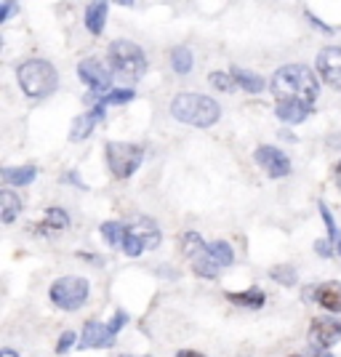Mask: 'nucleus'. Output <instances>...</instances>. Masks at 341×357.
I'll use <instances>...</instances> for the list:
<instances>
[{"label":"nucleus","instance_id":"c756f323","mask_svg":"<svg viewBox=\"0 0 341 357\" xmlns=\"http://www.w3.org/2000/svg\"><path fill=\"white\" fill-rule=\"evenodd\" d=\"M73 344H75V333L73 331H64V333L59 336V342H56V355H64Z\"/></svg>","mask_w":341,"mask_h":357},{"label":"nucleus","instance_id":"9b49d317","mask_svg":"<svg viewBox=\"0 0 341 357\" xmlns=\"http://www.w3.org/2000/svg\"><path fill=\"white\" fill-rule=\"evenodd\" d=\"M317 73L323 75L331 89L341 91V48L328 45L317 54Z\"/></svg>","mask_w":341,"mask_h":357},{"label":"nucleus","instance_id":"7c9ffc66","mask_svg":"<svg viewBox=\"0 0 341 357\" xmlns=\"http://www.w3.org/2000/svg\"><path fill=\"white\" fill-rule=\"evenodd\" d=\"M126 323H128V312H123V310H118V312H115V317L109 320V331H112V333H118V331H120L123 326H126Z\"/></svg>","mask_w":341,"mask_h":357},{"label":"nucleus","instance_id":"f3484780","mask_svg":"<svg viewBox=\"0 0 341 357\" xmlns=\"http://www.w3.org/2000/svg\"><path fill=\"white\" fill-rule=\"evenodd\" d=\"M107 14H109L107 3H89L86 6V27L91 35H102L104 24H107Z\"/></svg>","mask_w":341,"mask_h":357},{"label":"nucleus","instance_id":"412c9836","mask_svg":"<svg viewBox=\"0 0 341 357\" xmlns=\"http://www.w3.org/2000/svg\"><path fill=\"white\" fill-rule=\"evenodd\" d=\"M227 298L232 304H240V307H248V310H259L264 304V291L262 288H248L243 294H227Z\"/></svg>","mask_w":341,"mask_h":357},{"label":"nucleus","instance_id":"4468645a","mask_svg":"<svg viewBox=\"0 0 341 357\" xmlns=\"http://www.w3.org/2000/svg\"><path fill=\"white\" fill-rule=\"evenodd\" d=\"M104 102H99V105L93 107V109H91V112H86V115H80V118H75V126H73V142H83V139H86V136L91 134V131H93V126H96V123H99V120L104 118Z\"/></svg>","mask_w":341,"mask_h":357},{"label":"nucleus","instance_id":"393cba45","mask_svg":"<svg viewBox=\"0 0 341 357\" xmlns=\"http://www.w3.org/2000/svg\"><path fill=\"white\" fill-rule=\"evenodd\" d=\"M45 227L48 229H67L70 227V216L61 208H56V206H51V208L45 211Z\"/></svg>","mask_w":341,"mask_h":357},{"label":"nucleus","instance_id":"4c0bfd02","mask_svg":"<svg viewBox=\"0 0 341 357\" xmlns=\"http://www.w3.org/2000/svg\"><path fill=\"white\" fill-rule=\"evenodd\" d=\"M317 357H331V355H328V352H320V355H317Z\"/></svg>","mask_w":341,"mask_h":357},{"label":"nucleus","instance_id":"72a5a7b5","mask_svg":"<svg viewBox=\"0 0 341 357\" xmlns=\"http://www.w3.org/2000/svg\"><path fill=\"white\" fill-rule=\"evenodd\" d=\"M176 357H206V355H200V352H192V349H184V352H179Z\"/></svg>","mask_w":341,"mask_h":357},{"label":"nucleus","instance_id":"2eb2a0df","mask_svg":"<svg viewBox=\"0 0 341 357\" xmlns=\"http://www.w3.org/2000/svg\"><path fill=\"white\" fill-rule=\"evenodd\" d=\"M315 298L317 304L328 310V312H341V283H323L315 288Z\"/></svg>","mask_w":341,"mask_h":357},{"label":"nucleus","instance_id":"423d86ee","mask_svg":"<svg viewBox=\"0 0 341 357\" xmlns=\"http://www.w3.org/2000/svg\"><path fill=\"white\" fill-rule=\"evenodd\" d=\"M89 291H91L89 280L67 275V278H59L56 283L51 285V301H54L59 310H64V312H75V310H80V307L86 304Z\"/></svg>","mask_w":341,"mask_h":357},{"label":"nucleus","instance_id":"aec40b11","mask_svg":"<svg viewBox=\"0 0 341 357\" xmlns=\"http://www.w3.org/2000/svg\"><path fill=\"white\" fill-rule=\"evenodd\" d=\"M19 211H22V200L11 190H3L0 192V219H3V224H14Z\"/></svg>","mask_w":341,"mask_h":357},{"label":"nucleus","instance_id":"4be33fe9","mask_svg":"<svg viewBox=\"0 0 341 357\" xmlns=\"http://www.w3.org/2000/svg\"><path fill=\"white\" fill-rule=\"evenodd\" d=\"M275 112L278 118L285 120V123H304L310 118V107H301V105H275Z\"/></svg>","mask_w":341,"mask_h":357},{"label":"nucleus","instance_id":"58836bf2","mask_svg":"<svg viewBox=\"0 0 341 357\" xmlns=\"http://www.w3.org/2000/svg\"><path fill=\"white\" fill-rule=\"evenodd\" d=\"M120 357H136V355H120Z\"/></svg>","mask_w":341,"mask_h":357},{"label":"nucleus","instance_id":"a878e982","mask_svg":"<svg viewBox=\"0 0 341 357\" xmlns=\"http://www.w3.org/2000/svg\"><path fill=\"white\" fill-rule=\"evenodd\" d=\"M134 99V91L131 89H115L109 91L107 96H102L99 102H104V105H126V102H131Z\"/></svg>","mask_w":341,"mask_h":357},{"label":"nucleus","instance_id":"ea45409f","mask_svg":"<svg viewBox=\"0 0 341 357\" xmlns=\"http://www.w3.org/2000/svg\"><path fill=\"white\" fill-rule=\"evenodd\" d=\"M291 357H298V355H291Z\"/></svg>","mask_w":341,"mask_h":357},{"label":"nucleus","instance_id":"f704fd0d","mask_svg":"<svg viewBox=\"0 0 341 357\" xmlns=\"http://www.w3.org/2000/svg\"><path fill=\"white\" fill-rule=\"evenodd\" d=\"M0 357H19V355H16L14 349H8V347H6V349H3V355H0Z\"/></svg>","mask_w":341,"mask_h":357},{"label":"nucleus","instance_id":"bb28decb","mask_svg":"<svg viewBox=\"0 0 341 357\" xmlns=\"http://www.w3.org/2000/svg\"><path fill=\"white\" fill-rule=\"evenodd\" d=\"M208 83L216 91H232V86H235L232 75H227V73H211L208 75Z\"/></svg>","mask_w":341,"mask_h":357},{"label":"nucleus","instance_id":"0eeeda50","mask_svg":"<svg viewBox=\"0 0 341 357\" xmlns=\"http://www.w3.org/2000/svg\"><path fill=\"white\" fill-rule=\"evenodd\" d=\"M181 251L192 261V269L200 278H208V280L219 278V264L208 256V245L203 243V238L197 232H184L181 235Z\"/></svg>","mask_w":341,"mask_h":357},{"label":"nucleus","instance_id":"e433bc0d","mask_svg":"<svg viewBox=\"0 0 341 357\" xmlns=\"http://www.w3.org/2000/svg\"><path fill=\"white\" fill-rule=\"evenodd\" d=\"M336 253L341 256V235H339V240H336Z\"/></svg>","mask_w":341,"mask_h":357},{"label":"nucleus","instance_id":"b1692460","mask_svg":"<svg viewBox=\"0 0 341 357\" xmlns=\"http://www.w3.org/2000/svg\"><path fill=\"white\" fill-rule=\"evenodd\" d=\"M171 64H174V70H176L179 75H187L192 73V51L187 48V45H176L174 51H171Z\"/></svg>","mask_w":341,"mask_h":357},{"label":"nucleus","instance_id":"a211bd4d","mask_svg":"<svg viewBox=\"0 0 341 357\" xmlns=\"http://www.w3.org/2000/svg\"><path fill=\"white\" fill-rule=\"evenodd\" d=\"M232 80H235V86L240 89H245L248 93H259V91H264V77H259L256 73H248V70H240V67H232Z\"/></svg>","mask_w":341,"mask_h":357},{"label":"nucleus","instance_id":"9d476101","mask_svg":"<svg viewBox=\"0 0 341 357\" xmlns=\"http://www.w3.org/2000/svg\"><path fill=\"white\" fill-rule=\"evenodd\" d=\"M253 158H256V163L267 171V176H272V178H282L291 174V160H288V155L280 152L278 147H272V144L256 147Z\"/></svg>","mask_w":341,"mask_h":357},{"label":"nucleus","instance_id":"cd10ccee","mask_svg":"<svg viewBox=\"0 0 341 357\" xmlns=\"http://www.w3.org/2000/svg\"><path fill=\"white\" fill-rule=\"evenodd\" d=\"M269 275H272V280H278V283H282V285L296 283V272H294L291 267H275Z\"/></svg>","mask_w":341,"mask_h":357},{"label":"nucleus","instance_id":"f8f14e48","mask_svg":"<svg viewBox=\"0 0 341 357\" xmlns=\"http://www.w3.org/2000/svg\"><path fill=\"white\" fill-rule=\"evenodd\" d=\"M310 339L317 349H328L333 344L341 342V323L339 320H328V317H317L310 326Z\"/></svg>","mask_w":341,"mask_h":357},{"label":"nucleus","instance_id":"6ab92c4d","mask_svg":"<svg viewBox=\"0 0 341 357\" xmlns=\"http://www.w3.org/2000/svg\"><path fill=\"white\" fill-rule=\"evenodd\" d=\"M38 176L35 165H19V168H3V178L6 184H16V187H27Z\"/></svg>","mask_w":341,"mask_h":357},{"label":"nucleus","instance_id":"473e14b6","mask_svg":"<svg viewBox=\"0 0 341 357\" xmlns=\"http://www.w3.org/2000/svg\"><path fill=\"white\" fill-rule=\"evenodd\" d=\"M14 11H16L14 3H0V22H6L8 16L14 14Z\"/></svg>","mask_w":341,"mask_h":357},{"label":"nucleus","instance_id":"c9c22d12","mask_svg":"<svg viewBox=\"0 0 341 357\" xmlns=\"http://www.w3.org/2000/svg\"><path fill=\"white\" fill-rule=\"evenodd\" d=\"M333 174H336V181H339V187H341V160L336 163V171H333Z\"/></svg>","mask_w":341,"mask_h":357},{"label":"nucleus","instance_id":"20e7f679","mask_svg":"<svg viewBox=\"0 0 341 357\" xmlns=\"http://www.w3.org/2000/svg\"><path fill=\"white\" fill-rule=\"evenodd\" d=\"M109 67H112V73L123 77V80H142L144 73H147V56H144V51L139 48L136 43L131 40H115V43L109 45Z\"/></svg>","mask_w":341,"mask_h":357},{"label":"nucleus","instance_id":"dca6fc26","mask_svg":"<svg viewBox=\"0 0 341 357\" xmlns=\"http://www.w3.org/2000/svg\"><path fill=\"white\" fill-rule=\"evenodd\" d=\"M131 229H134V235L139 238V243L144 245V251H152V248H158L160 245V229H158V224L149 222V219H139L136 224H131Z\"/></svg>","mask_w":341,"mask_h":357},{"label":"nucleus","instance_id":"5701e85b","mask_svg":"<svg viewBox=\"0 0 341 357\" xmlns=\"http://www.w3.org/2000/svg\"><path fill=\"white\" fill-rule=\"evenodd\" d=\"M208 256L219 264V267H229L232 261H235V253L229 248V243L227 240H216V243H211L208 245Z\"/></svg>","mask_w":341,"mask_h":357},{"label":"nucleus","instance_id":"7ed1b4c3","mask_svg":"<svg viewBox=\"0 0 341 357\" xmlns=\"http://www.w3.org/2000/svg\"><path fill=\"white\" fill-rule=\"evenodd\" d=\"M16 77H19L22 91H24L30 99H45V96H51V93L56 91V86H59V75L54 70V64L43 59L24 61V64L16 70Z\"/></svg>","mask_w":341,"mask_h":357},{"label":"nucleus","instance_id":"c85d7f7f","mask_svg":"<svg viewBox=\"0 0 341 357\" xmlns=\"http://www.w3.org/2000/svg\"><path fill=\"white\" fill-rule=\"evenodd\" d=\"M320 216H323V222H326V229H328V238H331V243H336V240H339V232H336V222H333V216H331V211H328L326 203H320Z\"/></svg>","mask_w":341,"mask_h":357},{"label":"nucleus","instance_id":"6e6552de","mask_svg":"<svg viewBox=\"0 0 341 357\" xmlns=\"http://www.w3.org/2000/svg\"><path fill=\"white\" fill-rule=\"evenodd\" d=\"M77 75H80V80H83L93 93L107 96V93L112 91V73H109V67H107L102 59H96V56H89V59L80 61V64H77Z\"/></svg>","mask_w":341,"mask_h":357},{"label":"nucleus","instance_id":"2f4dec72","mask_svg":"<svg viewBox=\"0 0 341 357\" xmlns=\"http://www.w3.org/2000/svg\"><path fill=\"white\" fill-rule=\"evenodd\" d=\"M315 251L320 253V256H331V240H317V243H315Z\"/></svg>","mask_w":341,"mask_h":357},{"label":"nucleus","instance_id":"f03ea898","mask_svg":"<svg viewBox=\"0 0 341 357\" xmlns=\"http://www.w3.org/2000/svg\"><path fill=\"white\" fill-rule=\"evenodd\" d=\"M171 115L179 123L208 128V126H213L219 120L222 107H219L216 99H211L206 93H179L176 99L171 102Z\"/></svg>","mask_w":341,"mask_h":357},{"label":"nucleus","instance_id":"1a4fd4ad","mask_svg":"<svg viewBox=\"0 0 341 357\" xmlns=\"http://www.w3.org/2000/svg\"><path fill=\"white\" fill-rule=\"evenodd\" d=\"M102 238L107 240L109 245H115V248H120L123 253H128V256H142V251H144V245H142L139 238L134 235L131 224L104 222L102 224Z\"/></svg>","mask_w":341,"mask_h":357},{"label":"nucleus","instance_id":"39448f33","mask_svg":"<svg viewBox=\"0 0 341 357\" xmlns=\"http://www.w3.org/2000/svg\"><path fill=\"white\" fill-rule=\"evenodd\" d=\"M107 165L115 178H128L136 174V168L144 160V147L142 144H126V142H107L104 147Z\"/></svg>","mask_w":341,"mask_h":357},{"label":"nucleus","instance_id":"ddd939ff","mask_svg":"<svg viewBox=\"0 0 341 357\" xmlns=\"http://www.w3.org/2000/svg\"><path fill=\"white\" fill-rule=\"evenodd\" d=\"M80 349H107L115 344V333L109 331V326H104L99 320H91L83 328V336H80Z\"/></svg>","mask_w":341,"mask_h":357},{"label":"nucleus","instance_id":"f257e3e1","mask_svg":"<svg viewBox=\"0 0 341 357\" xmlns=\"http://www.w3.org/2000/svg\"><path fill=\"white\" fill-rule=\"evenodd\" d=\"M272 93H275V105H301L315 107L320 96V83L310 67L304 64H285L272 75Z\"/></svg>","mask_w":341,"mask_h":357}]
</instances>
